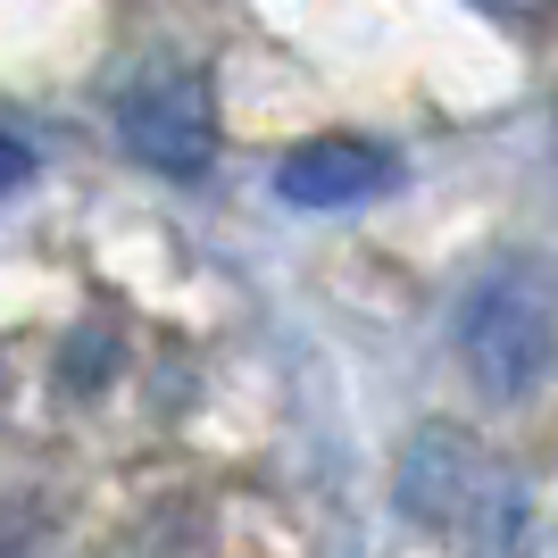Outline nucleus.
Instances as JSON below:
<instances>
[{
	"label": "nucleus",
	"instance_id": "nucleus-1",
	"mask_svg": "<svg viewBox=\"0 0 558 558\" xmlns=\"http://www.w3.org/2000/svg\"><path fill=\"white\" fill-rule=\"evenodd\" d=\"M450 342H459V367L475 375V392L525 400L558 359V276L542 258H500L492 276L466 283Z\"/></svg>",
	"mask_w": 558,
	"mask_h": 558
},
{
	"label": "nucleus",
	"instance_id": "nucleus-2",
	"mask_svg": "<svg viewBox=\"0 0 558 558\" xmlns=\"http://www.w3.org/2000/svg\"><path fill=\"white\" fill-rule=\"evenodd\" d=\"M400 509L417 517L425 534H466L484 517V558H500L517 534V484H500L475 459V442L459 425H425L409 442V459H400Z\"/></svg>",
	"mask_w": 558,
	"mask_h": 558
},
{
	"label": "nucleus",
	"instance_id": "nucleus-3",
	"mask_svg": "<svg viewBox=\"0 0 558 558\" xmlns=\"http://www.w3.org/2000/svg\"><path fill=\"white\" fill-rule=\"evenodd\" d=\"M117 134H125V150H134L142 167H159V175H175V184H192V175H209L217 159V109H209V84L192 68H150L125 84V100H117Z\"/></svg>",
	"mask_w": 558,
	"mask_h": 558
},
{
	"label": "nucleus",
	"instance_id": "nucleus-4",
	"mask_svg": "<svg viewBox=\"0 0 558 558\" xmlns=\"http://www.w3.org/2000/svg\"><path fill=\"white\" fill-rule=\"evenodd\" d=\"M392 175H400L392 150H375V142H359V134H317V142H301V150H283L276 192L292 209H359L375 192H392Z\"/></svg>",
	"mask_w": 558,
	"mask_h": 558
},
{
	"label": "nucleus",
	"instance_id": "nucleus-5",
	"mask_svg": "<svg viewBox=\"0 0 558 558\" xmlns=\"http://www.w3.org/2000/svg\"><path fill=\"white\" fill-rule=\"evenodd\" d=\"M25 184H34V150L0 125V201H9V192H25Z\"/></svg>",
	"mask_w": 558,
	"mask_h": 558
}]
</instances>
